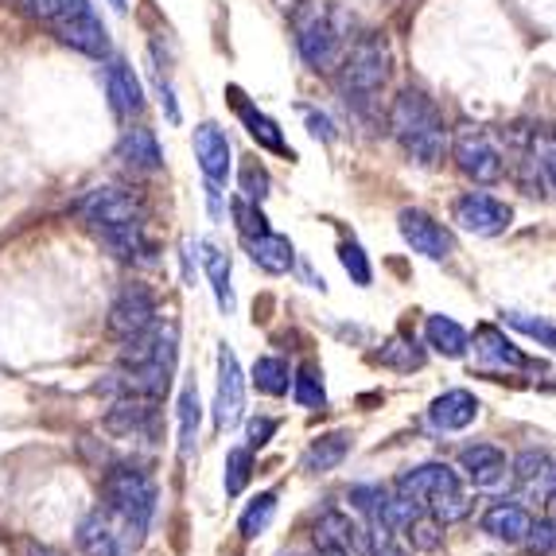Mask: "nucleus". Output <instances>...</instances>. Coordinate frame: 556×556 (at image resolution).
Returning <instances> with one entry per match:
<instances>
[{"instance_id": "obj_1", "label": "nucleus", "mask_w": 556, "mask_h": 556, "mask_svg": "<svg viewBox=\"0 0 556 556\" xmlns=\"http://www.w3.org/2000/svg\"><path fill=\"white\" fill-rule=\"evenodd\" d=\"M390 129L397 137V144L417 160L420 167H437L444 160L447 149V129H444V113L440 105L428 98L425 90H401L393 98L390 110Z\"/></svg>"}, {"instance_id": "obj_2", "label": "nucleus", "mask_w": 556, "mask_h": 556, "mask_svg": "<svg viewBox=\"0 0 556 556\" xmlns=\"http://www.w3.org/2000/svg\"><path fill=\"white\" fill-rule=\"evenodd\" d=\"M354 16L343 4H307L296 12V51L312 71H334L351 47Z\"/></svg>"}, {"instance_id": "obj_3", "label": "nucleus", "mask_w": 556, "mask_h": 556, "mask_svg": "<svg viewBox=\"0 0 556 556\" xmlns=\"http://www.w3.org/2000/svg\"><path fill=\"white\" fill-rule=\"evenodd\" d=\"M393 55L386 36H362L346 47L343 63H339V86L346 93V105H370L381 93V86L390 83Z\"/></svg>"}, {"instance_id": "obj_4", "label": "nucleus", "mask_w": 556, "mask_h": 556, "mask_svg": "<svg viewBox=\"0 0 556 556\" xmlns=\"http://www.w3.org/2000/svg\"><path fill=\"white\" fill-rule=\"evenodd\" d=\"M102 498H105V510L125 521V529H132L140 538L149 529L152 514H156V482L140 471V467L113 464L102 479Z\"/></svg>"}, {"instance_id": "obj_5", "label": "nucleus", "mask_w": 556, "mask_h": 556, "mask_svg": "<svg viewBox=\"0 0 556 556\" xmlns=\"http://www.w3.org/2000/svg\"><path fill=\"white\" fill-rule=\"evenodd\" d=\"M176 362H179V331L176 324H156V346H152L149 362L140 366H125L110 390L132 393V397H152L160 401L172 390V378H176Z\"/></svg>"}, {"instance_id": "obj_6", "label": "nucleus", "mask_w": 556, "mask_h": 556, "mask_svg": "<svg viewBox=\"0 0 556 556\" xmlns=\"http://www.w3.org/2000/svg\"><path fill=\"white\" fill-rule=\"evenodd\" d=\"M156 292H152L149 285H125L113 296L110 304V316H105V331L117 339V343H132V339H140L144 331H152L156 327Z\"/></svg>"}, {"instance_id": "obj_7", "label": "nucleus", "mask_w": 556, "mask_h": 556, "mask_svg": "<svg viewBox=\"0 0 556 556\" xmlns=\"http://www.w3.org/2000/svg\"><path fill=\"white\" fill-rule=\"evenodd\" d=\"M452 160L459 164L467 179L475 184H498L506 176V160H502L498 144L475 125H459L452 137Z\"/></svg>"}, {"instance_id": "obj_8", "label": "nucleus", "mask_w": 556, "mask_h": 556, "mask_svg": "<svg viewBox=\"0 0 556 556\" xmlns=\"http://www.w3.org/2000/svg\"><path fill=\"white\" fill-rule=\"evenodd\" d=\"M93 230H110V226H125V223H140V199L125 187H93L90 195L78 199L75 206Z\"/></svg>"}, {"instance_id": "obj_9", "label": "nucleus", "mask_w": 556, "mask_h": 556, "mask_svg": "<svg viewBox=\"0 0 556 556\" xmlns=\"http://www.w3.org/2000/svg\"><path fill=\"white\" fill-rule=\"evenodd\" d=\"M452 218L459 230L475 233V238H498V233H506V226H510L514 211L502 203V199L486 195V191H467V195L455 199Z\"/></svg>"}, {"instance_id": "obj_10", "label": "nucleus", "mask_w": 556, "mask_h": 556, "mask_svg": "<svg viewBox=\"0 0 556 556\" xmlns=\"http://www.w3.org/2000/svg\"><path fill=\"white\" fill-rule=\"evenodd\" d=\"M51 31H55L66 47H75V51H83V55H90V59L110 55V31H105V24L98 20V12L90 9V0H78L75 9L51 24Z\"/></svg>"}, {"instance_id": "obj_11", "label": "nucleus", "mask_w": 556, "mask_h": 556, "mask_svg": "<svg viewBox=\"0 0 556 556\" xmlns=\"http://www.w3.org/2000/svg\"><path fill=\"white\" fill-rule=\"evenodd\" d=\"M397 230H401V238L408 241V250L428 261H447L455 253L452 233H447L432 214L417 211V206H405V211L397 214Z\"/></svg>"}, {"instance_id": "obj_12", "label": "nucleus", "mask_w": 556, "mask_h": 556, "mask_svg": "<svg viewBox=\"0 0 556 556\" xmlns=\"http://www.w3.org/2000/svg\"><path fill=\"white\" fill-rule=\"evenodd\" d=\"M312 538H316V548L334 556H370V533L343 510H324L316 518V529H312Z\"/></svg>"}, {"instance_id": "obj_13", "label": "nucleus", "mask_w": 556, "mask_h": 556, "mask_svg": "<svg viewBox=\"0 0 556 556\" xmlns=\"http://www.w3.org/2000/svg\"><path fill=\"white\" fill-rule=\"evenodd\" d=\"M245 417V378H241L238 354L230 346H218V390H214V425L233 428Z\"/></svg>"}, {"instance_id": "obj_14", "label": "nucleus", "mask_w": 556, "mask_h": 556, "mask_svg": "<svg viewBox=\"0 0 556 556\" xmlns=\"http://www.w3.org/2000/svg\"><path fill=\"white\" fill-rule=\"evenodd\" d=\"M393 491H397L401 498H413L417 506H428L432 498H444V494L464 491V486H459V475L447 464H420V467H413V471L397 475Z\"/></svg>"}, {"instance_id": "obj_15", "label": "nucleus", "mask_w": 556, "mask_h": 556, "mask_svg": "<svg viewBox=\"0 0 556 556\" xmlns=\"http://www.w3.org/2000/svg\"><path fill=\"white\" fill-rule=\"evenodd\" d=\"M195 160H199V172H203L206 184L223 187L230 179V137L223 132V125H214V121H203L195 129Z\"/></svg>"}, {"instance_id": "obj_16", "label": "nucleus", "mask_w": 556, "mask_h": 556, "mask_svg": "<svg viewBox=\"0 0 556 556\" xmlns=\"http://www.w3.org/2000/svg\"><path fill=\"white\" fill-rule=\"evenodd\" d=\"M105 432L113 437H149L156 428V401L152 397H132V393H117V401L105 413Z\"/></svg>"}, {"instance_id": "obj_17", "label": "nucleus", "mask_w": 556, "mask_h": 556, "mask_svg": "<svg viewBox=\"0 0 556 556\" xmlns=\"http://www.w3.org/2000/svg\"><path fill=\"white\" fill-rule=\"evenodd\" d=\"M226 98H230L233 113H238L241 125H245V132L257 140L261 149L277 152V156H292V149H288V140H285V132H280V125L269 117V113H261L257 105H253L250 98L241 93V86H226Z\"/></svg>"}, {"instance_id": "obj_18", "label": "nucleus", "mask_w": 556, "mask_h": 556, "mask_svg": "<svg viewBox=\"0 0 556 556\" xmlns=\"http://www.w3.org/2000/svg\"><path fill=\"white\" fill-rule=\"evenodd\" d=\"M428 420L437 432H464L479 420V397L471 390H447L428 405Z\"/></svg>"}, {"instance_id": "obj_19", "label": "nucleus", "mask_w": 556, "mask_h": 556, "mask_svg": "<svg viewBox=\"0 0 556 556\" xmlns=\"http://www.w3.org/2000/svg\"><path fill=\"white\" fill-rule=\"evenodd\" d=\"M78 548H83L86 556H129L125 538H121L117 526H113V514H102V510L86 514V518L78 521Z\"/></svg>"}, {"instance_id": "obj_20", "label": "nucleus", "mask_w": 556, "mask_h": 556, "mask_svg": "<svg viewBox=\"0 0 556 556\" xmlns=\"http://www.w3.org/2000/svg\"><path fill=\"white\" fill-rule=\"evenodd\" d=\"M98 238L105 241V250L117 261H129V265H152L156 261V245L149 241L140 223L110 226V230H98Z\"/></svg>"}, {"instance_id": "obj_21", "label": "nucleus", "mask_w": 556, "mask_h": 556, "mask_svg": "<svg viewBox=\"0 0 556 556\" xmlns=\"http://www.w3.org/2000/svg\"><path fill=\"white\" fill-rule=\"evenodd\" d=\"M459 467H464L475 486H498L506 479V471H510V459L494 444H471L459 452Z\"/></svg>"}, {"instance_id": "obj_22", "label": "nucleus", "mask_w": 556, "mask_h": 556, "mask_svg": "<svg viewBox=\"0 0 556 556\" xmlns=\"http://www.w3.org/2000/svg\"><path fill=\"white\" fill-rule=\"evenodd\" d=\"M117 156L132 167V172H160L164 167V152H160V140L144 125H132L125 129V137L117 140Z\"/></svg>"}, {"instance_id": "obj_23", "label": "nucleus", "mask_w": 556, "mask_h": 556, "mask_svg": "<svg viewBox=\"0 0 556 556\" xmlns=\"http://www.w3.org/2000/svg\"><path fill=\"white\" fill-rule=\"evenodd\" d=\"M105 93H110V105L117 117H132V113L144 110V90H140V78L132 75V66L110 63L105 66Z\"/></svg>"}, {"instance_id": "obj_24", "label": "nucleus", "mask_w": 556, "mask_h": 556, "mask_svg": "<svg viewBox=\"0 0 556 556\" xmlns=\"http://www.w3.org/2000/svg\"><path fill=\"white\" fill-rule=\"evenodd\" d=\"M529 526H533V518H529V510H521L518 502H498L482 514V533H491L494 541H506V545L526 541Z\"/></svg>"}, {"instance_id": "obj_25", "label": "nucleus", "mask_w": 556, "mask_h": 556, "mask_svg": "<svg viewBox=\"0 0 556 556\" xmlns=\"http://www.w3.org/2000/svg\"><path fill=\"white\" fill-rule=\"evenodd\" d=\"M475 351L491 362V366H502V370H529L526 354H521L518 346H514L510 339L491 324H482L479 331H475Z\"/></svg>"}, {"instance_id": "obj_26", "label": "nucleus", "mask_w": 556, "mask_h": 556, "mask_svg": "<svg viewBox=\"0 0 556 556\" xmlns=\"http://www.w3.org/2000/svg\"><path fill=\"white\" fill-rule=\"evenodd\" d=\"M250 257L257 269L273 273V277H280V273H288L292 265H296V250H292V241L285 238V233H261V238L250 241Z\"/></svg>"}, {"instance_id": "obj_27", "label": "nucleus", "mask_w": 556, "mask_h": 556, "mask_svg": "<svg viewBox=\"0 0 556 556\" xmlns=\"http://www.w3.org/2000/svg\"><path fill=\"white\" fill-rule=\"evenodd\" d=\"M346 452H351V432H327V437L312 440V447L304 452L300 467H304L307 475H327L343 464Z\"/></svg>"}, {"instance_id": "obj_28", "label": "nucleus", "mask_w": 556, "mask_h": 556, "mask_svg": "<svg viewBox=\"0 0 556 556\" xmlns=\"http://www.w3.org/2000/svg\"><path fill=\"white\" fill-rule=\"evenodd\" d=\"M425 339H428V346L437 354H444V358H464L467 346H471V334L447 316H428Z\"/></svg>"}, {"instance_id": "obj_29", "label": "nucleus", "mask_w": 556, "mask_h": 556, "mask_svg": "<svg viewBox=\"0 0 556 556\" xmlns=\"http://www.w3.org/2000/svg\"><path fill=\"white\" fill-rule=\"evenodd\" d=\"M199 250H203V269H206V280H211V288H214V300H218V307L230 316V312H233L230 253H223L218 245H211V241H199Z\"/></svg>"}, {"instance_id": "obj_30", "label": "nucleus", "mask_w": 556, "mask_h": 556, "mask_svg": "<svg viewBox=\"0 0 556 556\" xmlns=\"http://www.w3.org/2000/svg\"><path fill=\"white\" fill-rule=\"evenodd\" d=\"M199 425H203V401H199L195 386H187L179 393V455H191L199 444Z\"/></svg>"}, {"instance_id": "obj_31", "label": "nucleus", "mask_w": 556, "mask_h": 556, "mask_svg": "<svg viewBox=\"0 0 556 556\" xmlns=\"http://www.w3.org/2000/svg\"><path fill=\"white\" fill-rule=\"evenodd\" d=\"M253 386H257L265 397H285L292 390V370L288 362L277 358V354H265V358L253 362Z\"/></svg>"}, {"instance_id": "obj_32", "label": "nucleus", "mask_w": 556, "mask_h": 556, "mask_svg": "<svg viewBox=\"0 0 556 556\" xmlns=\"http://www.w3.org/2000/svg\"><path fill=\"white\" fill-rule=\"evenodd\" d=\"M374 362L390 366V370L408 374V370H420V366H425V351L417 346V339H390V343L374 354Z\"/></svg>"}, {"instance_id": "obj_33", "label": "nucleus", "mask_w": 556, "mask_h": 556, "mask_svg": "<svg viewBox=\"0 0 556 556\" xmlns=\"http://www.w3.org/2000/svg\"><path fill=\"white\" fill-rule=\"evenodd\" d=\"M273 514H277V494L273 491H265V494H257V498L245 506V514L238 518V533L245 541H253V538H261L265 529H269V521H273Z\"/></svg>"}, {"instance_id": "obj_34", "label": "nucleus", "mask_w": 556, "mask_h": 556, "mask_svg": "<svg viewBox=\"0 0 556 556\" xmlns=\"http://www.w3.org/2000/svg\"><path fill=\"white\" fill-rule=\"evenodd\" d=\"M408 538V545L417 548V553H437L440 545H444V521L440 518H432V514H425L420 510L417 518L408 521L405 529H401Z\"/></svg>"}, {"instance_id": "obj_35", "label": "nucleus", "mask_w": 556, "mask_h": 556, "mask_svg": "<svg viewBox=\"0 0 556 556\" xmlns=\"http://www.w3.org/2000/svg\"><path fill=\"white\" fill-rule=\"evenodd\" d=\"M292 397L304 408H324L327 405V390H324V374L316 366H300L292 374Z\"/></svg>"}, {"instance_id": "obj_36", "label": "nucleus", "mask_w": 556, "mask_h": 556, "mask_svg": "<svg viewBox=\"0 0 556 556\" xmlns=\"http://www.w3.org/2000/svg\"><path fill=\"white\" fill-rule=\"evenodd\" d=\"M250 475H253V447H233V452L226 455V475H223L226 494H230V498H238V494L245 491Z\"/></svg>"}, {"instance_id": "obj_37", "label": "nucleus", "mask_w": 556, "mask_h": 556, "mask_svg": "<svg viewBox=\"0 0 556 556\" xmlns=\"http://www.w3.org/2000/svg\"><path fill=\"white\" fill-rule=\"evenodd\" d=\"M502 319H506L514 331L529 334V339H538L541 346L556 351V324H548V319H533V316H526V312H502Z\"/></svg>"}, {"instance_id": "obj_38", "label": "nucleus", "mask_w": 556, "mask_h": 556, "mask_svg": "<svg viewBox=\"0 0 556 556\" xmlns=\"http://www.w3.org/2000/svg\"><path fill=\"white\" fill-rule=\"evenodd\" d=\"M233 218H238V230L245 241L269 233V218L261 211V203H250V199H233Z\"/></svg>"}, {"instance_id": "obj_39", "label": "nucleus", "mask_w": 556, "mask_h": 556, "mask_svg": "<svg viewBox=\"0 0 556 556\" xmlns=\"http://www.w3.org/2000/svg\"><path fill=\"white\" fill-rule=\"evenodd\" d=\"M339 261H343L346 277H351L358 288H366L374 280L370 257H366V250H362L358 241H343V245H339Z\"/></svg>"}, {"instance_id": "obj_40", "label": "nucleus", "mask_w": 556, "mask_h": 556, "mask_svg": "<svg viewBox=\"0 0 556 556\" xmlns=\"http://www.w3.org/2000/svg\"><path fill=\"white\" fill-rule=\"evenodd\" d=\"M238 184H241V199H250V203H261V199L269 195L273 179H269V172H265V164H257V160H245V164H241Z\"/></svg>"}, {"instance_id": "obj_41", "label": "nucleus", "mask_w": 556, "mask_h": 556, "mask_svg": "<svg viewBox=\"0 0 556 556\" xmlns=\"http://www.w3.org/2000/svg\"><path fill=\"white\" fill-rule=\"evenodd\" d=\"M514 475H518L521 482H545L548 467H553V459H548V452H538V447H526V452L514 459Z\"/></svg>"}, {"instance_id": "obj_42", "label": "nucleus", "mask_w": 556, "mask_h": 556, "mask_svg": "<svg viewBox=\"0 0 556 556\" xmlns=\"http://www.w3.org/2000/svg\"><path fill=\"white\" fill-rule=\"evenodd\" d=\"M526 545L529 553H538V556H556V521H533L526 533Z\"/></svg>"}, {"instance_id": "obj_43", "label": "nucleus", "mask_w": 556, "mask_h": 556, "mask_svg": "<svg viewBox=\"0 0 556 556\" xmlns=\"http://www.w3.org/2000/svg\"><path fill=\"white\" fill-rule=\"evenodd\" d=\"M28 4V12L36 20H43V24H55L59 16H66V12L75 9L78 0H24Z\"/></svg>"}, {"instance_id": "obj_44", "label": "nucleus", "mask_w": 556, "mask_h": 556, "mask_svg": "<svg viewBox=\"0 0 556 556\" xmlns=\"http://www.w3.org/2000/svg\"><path fill=\"white\" fill-rule=\"evenodd\" d=\"M386 494H390L386 486H354V491H351V506L374 518V514H378V506L386 502Z\"/></svg>"}, {"instance_id": "obj_45", "label": "nucleus", "mask_w": 556, "mask_h": 556, "mask_svg": "<svg viewBox=\"0 0 556 556\" xmlns=\"http://www.w3.org/2000/svg\"><path fill=\"white\" fill-rule=\"evenodd\" d=\"M277 420L273 417H253L250 428H245V440H250V447H265L273 437H277Z\"/></svg>"}, {"instance_id": "obj_46", "label": "nucleus", "mask_w": 556, "mask_h": 556, "mask_svg": "<svg viewBox=\"0 0 556 556\" xmlns=\"http://www.w3.org/2000/svg\"><path fill=\"white\" fill-rule=\"evenodd\" d=\"M533 152H538V164H541V176H545V187H553L556 191V140H548V144H533Z\"/></svg>"}, {"instance_id": "obj_47", "label": "nucleus", "mask_w": 556, "mask_h": 556, "mask_svg": "<svg viewBox=\"0 0 556 556\" xmlns=\"http://www.w3.org/2000/svg\"><path fill=\"white\" fill-rule=\"evenodd\" d=\"M307 125H312V137H324V140H331V137H334L331 121H327L324 113H307Z\"/></svg>"}, {"instance_id": "obj_48", "label": "nucleus", "mask_w": 556, "mask_h": 556, "mask_svg": "<svg viewBox=\"0 0 556 556\" xmlns=\"http://www.w3.org/2000/svg\"><path fill=\"white\" fill-rule=\"evenodd\" d=\"M160 98H164V105H167V121L172 125H179V105H176V93H172V86L160 78Z\"/></svg>"}, {"instance_id": "obj_49", "label": "nucleus", "mask_w": 556, "mask_h": 556, "mask_svg": "<svg viewBox=\"0 0 556 556\" xmlns=\"http://www.w3.org/2000/svg\"><path fill=\"white\" fill-rule=\"evenodd\" d=\"M370 556H408V553H405L401 545H393L390 538H386V541H374V545H370Z\"/></svg>"}, {"instance_id": "obj_50", "label": "nucleus", "mask_w": 556, "mask_h": 556, "mask_svg": "<svg viewBox=\"0 0 556 556\" xmlns=\"http://www.w3.org/2000/svg\"><path fill=\"white\" fill-rule=\"evenodd\" d=\"M548 521H556V491H548Z\"/></svg>"}, {"instance_id": "obj_51", "label": "nucleus", "mask_w": 556, "mask_h": 556, "mask_svg": "<svg viewBox=\"0 0 556 556\" xmlns=\"http://www.w3.org/2000/svg\"><path fill=\"white\" fill-rule=\"evenodd\" d=\"M110 4H113V9H117V12H125V9H129V4H125V0H110Z\"/></svg>"}, {"instance_id": "obj_52", "label": "nucleus", "mask_w": 556, "mask_h": 556, "mask_svg": "<svg viewBox=\"0 0 556 556\" xmlns=\"http://www.w3.org/2000/svg\"><path fill=\"white\" fill-rule=\"evenodd\" d=\"M31 556H55V553H47V548H36V553H31Z\"/></svg>"}]
</instances>
